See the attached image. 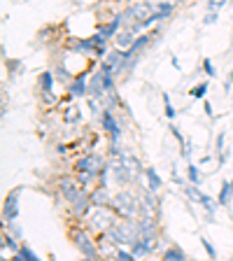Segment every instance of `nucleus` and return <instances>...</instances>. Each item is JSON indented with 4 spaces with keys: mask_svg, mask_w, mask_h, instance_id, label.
<instances>
[{
    "mask_svg": "<svg viewBox=\"0 0 233 261\" xmlns=\"http://www.w3.org/2000/svg\"><path fill=\"white\" fill-rule=\"evenodd\" d=\"M51 84H54V75H51V70L42 72V91H51Z\"/></svg>",
    "mask_w": 233,
    "mask_h": 261,
    "instance_id": "nucleus-22",
    "label": "nucleus"
},
{
    "mask_svg": "<svg viewBox=\"0 0 233 261\" xmlns=\"http://www.w3.org/2000/svg\"><path fill=\"white\" fill-rule=\"evenodd\" d=\"M205 114L208 117H212V105L210 103H205Z\"/></svg>",
    "mask_w": 233,
    "mask_h": 261,
    "instance_id": "nucleus-35",
    "label": "nucleus"
},
{
    "mask_svg": "<svg viewBox=\"0 0 233 261\" xmlns=\"http://www.w3.org/2000/svg\"><path fill=\"white\" fill-rule=\"evenodd\" d=\"M103 128L110 133L112 145H117V140H119V136H121V128H119V124H117V119H114V114L110 108L103 110Z\"/></svg>",
    "mask_w": 233,
    "mask_h": 261,
    "instance_id": "nucleus-4",
    "label": "nucleus"
},
{
    "mask_svg": "<svg viewBox=\"0 0 233 261\" xmlns=\"http://www.w3.org/2000/svg\"><path fill=\"white\" fill-rule=\"evenodd\" d=\"M72 238H75V245L80 247V252L84 254V259H98V247L93 245V240L84 231H75Z\"/></svg>",
    "mask_w": 233,
    "mask_h": 261,
    "instance_id": "nucleus-2",
    "label": "nucleus"
},
{
    "mask_svg": "<svg viewBox=\"0 0 233 261\" xmlns=\"http://www.w3.org/2000/svg\"><path fill=\"white\" fill-rule=\"evenodd\" d=\"M91 203H93V207L112 205V198H110V194H108V187H98V189L91 194Z\"/></svg>",
    "mask_w": 233,
    "mask_h": 261,
    "instance_id": "nucleus-10",
    "label": "nucleus"
},
{
    "mask_svg": "<svg viewBox=\"0 0 233 261\" xmlns=\"http://www.w3.org/2000/svg\"><path fill=\"white\" fill-rule=\"evenodd\" d=\"M231 191H233V182H222V189H219V196H217V203L219 205H228L231 201Z\"/></svg>",
    "mask_w": 233,
    "mask_h": 261,
    "instance_id": "nucleus-14",
    "label": "nucleus"
},
{
    "mask_svg": "<svg viewBox=\"0 0 233 261\" xmlns=\"http://www.w3.org/2000/svg\"><path fill=\"white\" fill-rule=\"evenodd\" d=\"M93 224H96L98 228H108L110 224H112V217H105L103 212H98L96 217H93Z\"/></svg>",
    "mask_w": 233,
    "mask_h": 261,
    "instance_id": "nucleus-21",
    "label": "nucleus"
},
{
    "mask_svg": "<svg viewBox=\"0 0 233 261\" xmlns=\"http://www.w3.org/2000/svg\"><path fill=\"white\" fill-rule=\"evenodd\" d=\"M203 70H205V75H208V77H215V75H217V70H215V65H212V61H210V59L203 61Z\"/></svg>",
    "mask_w": 233,
    "mask_h": 261,
    "instance_id": "nucleus-27",
    "label": "nucleus"
},
{
    "mask_svg": "<svg viewBox=\"0 0 233 261\" xmlns=\"http://www.w3.org/2000/svg\"><path fill=\"white\" fill-rule=\"evenodd\" d=\"M91 205H93V203H91V194H87V189H80L77 198L72 201V210H75V215H77V217H84Z\"/></svg>",
    "mask_w": 233,
    "mask_h": 261,
    "instance_id": "nucleus-7",
    "label": "nucleus"
},
{
    "mask_svg": "<svg viewBox=\"0 0 233 261\" xmlns=\"http://www.w3.org/2000/svg\"><path fill=\"white\" fill-rule=\"evenodd\" d=\"M112 207L117 210V215H119L121 219H133L136 212L140 210V201H136L128 191H121V194H117L112 198Z\"/></svg>",
    "mask_w": 233,
    "mask_h": 261,
    "instance_id": "nucleus-1",
    "label": "nucleus"
},
{
    "mask_svg": "<svg viewBox=\"0 0 233 261\" xmlns=\"http://www.w3.org/2000/svg\"><path fill=\"white\" fill-rule=\"evenodd\" d=\"M117 259H121V261H133V259H138L136 254H133V252H126V250H117Z\"/></svg>",
    "mask_w": 233,
    "mask_h": 261,
    "instance_id": "nucleus-26",
    "label": "nucleus"
},
{
    "mask_svg": "<svg viewBox=\"0 0 233 261\" xmlns=\"http://www.w3.org/2000/svg\"><path fill=\"white\" fill-rule=\"evenodd\" d=\"M161 256H163L166 261H185V259H187V254L179 250V247H168V250L163 252Z\"/></svg>",
    "mask_w": 233,
    "mask_h": 261,
    "instance_id": "nucleus-15",
    "label": "nucleus"
},
{
    "mask_svg": "<svg viewBox=\"0 0 233 261\" xmlns=\"http://www.w3.org/2000/svg\"><path fill=\"white\" fill-rule=\"evenodd\" d=\"M19 194H21V189H14V191H12V194L5 198V207H3L5 222H14L16 215H19Z\"/></svg>",
    "mask_w": 233,
    "mask_h": 261,
    "instance_id": "nucleus-5",
    "label": "nucleus"
},
{
    "mask_svg": "<svg viewBox=\"0 0 233 261\" xmlns=\"http://www.w3.org/2000/svg\"><path fill=\"white\" fill-rule=\"evenodd\" d=\"M96 47H98V44L93 42L91 38H89V40H80V42L72 44V49H75V51H96Z\"/></svg>",
    "mask_w": 233,
    "mask_h": 261,
    "instance_id": "nucleus-17",
    "label": "nucleus"
},
{
    "mask_svg": "<svg viewBox=\"0 0 233 261\" xmlns=\"http://www.w3.org/2000/svg\"><path fill=\"white\" fill-rule=\"evenodd\" d=\"M159 14V19H168L170 14H173V3H168V0H163V3H159L157 10H154Z\"/></svg>",
    "mask_w": 233,
    "mask_h": 261,
    "instance_id": "nucleus-16",
    "label": "nucleus"
},
{
    "mask_svg": "<svg viewBox=\"0 0 233 261\" xmlns=\"http://www.w3.org/2000/svg\"><path fill=\"white\" fill-rule=\"evenodd\" d=\"M121 23H124V19H121V14H117L112 21L108 23V26L100 28V33H103L105 38H117V33H119V26H121Z\"/></svg>",
    "mask_w": 233,
    "mask_h": 261,
    "instance_id": "nucleus-12",
    "label": "nucleus"
},
{
    "mask_svg": "<svg viewBox=\"0 0 233 261\" xmlns=\"http://www.w3.org/2000/svg\"><path fill=\"white\" fill-rule=\"evenodd\" d=\"M56 75H59V80H63V82H70V72L65 70V68H59V70H56Z\"/></svg>",
    "mask_w": 233,
    "mask_h": 261,
    "instance_id": "nucleus-32",
    "label": "nucleus"
},
{
    "mask_svg": "<svg viewBox=\"0 0 233 261\" xmlns=\"http://www.w3.org/2000/svg\"><path fill=\"white\" fill-rule=\"evenodd\" d=\"M170 133H173V136L175 138H177V142H179V145H185V138H182V133H179V128H177V126H170Z\"/></svg>",
    "mask_w": 233,
    "mask_h": 261,
    "instance_id": "nucleus-31",
    "label": "nucleus"
},
{
    "mask_svg": "<svg viewBox=\"0 0 233 261\" xmlns=\"http://www.w3.org/2000/svg\"><path fill=\"white\" fill-rule=\"evenodd\" d=\"M14 259H31V261H38V254L28 247H19V252L14 254Z\"/></svg>",
    "mask_w": 233,
    "mask_h": 261,
    "instance_id": "nucleus-20",
    "label": "nucleus"
},
{
    "mask_svg": "<svg viewBox=\"0 0 233 261\" xmlns=\"http://www.w3.org/2000/svg\"><path fill=\"white\" fill-rule=\"evenodd\" d=\"M170 63H173V68H177V70H179V61L175 59V56H173V59H170Z\"/></svg>",
    "mask_w": 233,
    "mask_h": 261,
    "instance_id": "nucleus-36",
    "label": "nucleus"
},
{
    "mask_svg": "<svg viewBox=\"0 0 233 261\" xmlns=\"http://www.w3.org/2000/svg\"><path fill=\"white\" fill-rule=\"evenodd\" d=\"M59 189H61V194H63V198L68 203H72L77 198V194H80V182H72V179H61L59 182Z\"/></svg>",
    "mask_w": 233,
    "mask_h": 261,
    "instance_id": "nucleus-8",
    "label": "nucleus"
},
{
    "mask_svg": "<svg viewBox=\"0 0 233 261\" xmlns=\"http://www.w3.org/2000/svg\"><path fill=\"white\" fill-rule=\"evenodd\" d=\"M224 140H226V136H224V133H219V136H217V147H215L217 152H222V149H224Z\"/></svg>",
    "mask_w": 233,
    "mask_h": 261,
    "instance_id": "nucleus-33",
    "label": "nucleus"
},
{
    "mask_svg": "<svg viewBox=\"0 0 233 261\" xmlns=\"http://www.w3.org/2000/svg\"><path fill=\"white\" fill-rule=\"evenodd\" d=\"M80 173H93V175H100V170L105 168V161L98 154H87L84 159H80L75 166Z\"/></svg>",
    "mask_w": 233,
    "mask_h": 261,
    "instance_id": "nucleus-3",
    "label": "nucleus"
},
{
    "mask_svg": "<svg viewBox=\"0 0 233 261\" xmlns=\"http://www.w3.org/2000/svg\"><path fill=\"white\" fill-rule=\"evenodd\" d=\"M114 40H117V47H119V49H128L131 44L136 42V33L128 28V31L117 33V38H114Z\"/></svg>",
    "mask_w": 233,
    "mask_h": 261,
    "instance_id": "nucleus-11",
    "label": "nucleus"
},
{
    "mask_svg": "<svg viewBox=\"0 0 233 261\" xmlns=\"http://www.w3.org/2000/svg\"><path fill=\"white\" fill-rule=\"evenodd\" d=\"M187 175H189L191 185H201V173H198V168H196L194 163H189V166H187Z\"/></svg>",
    "mask_w": 233,
    "mask_h": 261,
    "instance_id": "nucleus-19",
    "label": "nucleus"
},
{
    "mask_svg": "<svg viewBox=\"0 0 233 261\" xmlns=\"http://www.w3.org/2000/svg\"><path fill=\"white\" fill-rule=\"evenodd\" d=\"M222 5H224V0H217V3H208V7H210V10H219Z\"/></svg>",
    "mask_w": 233,
    "mask_h": 261,
    "instance_id": "nucleus-34",
    "label": "nucleus"
},
{
    "mask_svg": "<svg viewBox=\"0 0 233 261\" xmlns=\"http://www.w3.org/2000/svg\"><path fill=\"white\" fill-rule=\"evenodd\" d=\"M149 40H152V35H140V38H136V42H133V44H131V47H128V51H131V54H133V56H136L138 51H140V49L145 47L147 42H149Z\"/></svg>",
    "mask_w": 233,
    "mask_h": 261,
    "instance_id": "nucleus-18",
    "label": "nucleus"
},
{
    "mask_svg": "<svg viewBox=\"0 0 233 261\" xmlns=\"http://www.w3.org/2000/svg\"><path fill=\"white\" fill-rule=\"evenodd\" d=\"M163 105H166V117H168V119H173V117H175V108L170 105V96H168V93H163Z\"/></svg>",
    "mask_w": 233,
    "mask_h": 261,
    "instance_id": "nucleus-25",
    "label": "nucleus"
},
{
    "mask_svg": "<svg viewBox=\"0 0 233 261\" xmlns=\"http://www.w3.org/2000/svg\"><path fill=\"white\" fill-rule=\"evenodd\" d=\"M217 19H219L217 12H210V14H208L205 19H203V23H205V26H210V23H217Z\"/></svg>",
    "mask_w": 233,
    "mask_h": 261,
    "instance_id": "nucleus-30",
    "label": "nucleus"
},
{
    "mask_svg": "<svg viewBox=\"0 0 233 261\" xmlns=\"http://www.w3.org/2000/svg\"><path fill=\"white\" fill-rule=\"evenodd\" d=\"M68 91H70V96L75 98H82V96H87L91 89H89L87 84V75H80L75 82H70V87H68Z\"/></svg>",
    "mask_w": 233,
    "mask_h": 261,
    "instance_id": "nucleus-9",
    "label": "nucleus"
},
{
    "mask_svg": "<svg viewBox=\"0 0 233 261\" xmlns=\"http://www.w3.org/2000/svg\"><path fill=\"white\" fill-rule=\"evenodd\" d=\"M191 96H194V98H205V93H208V84H205V82H203V84H198V87H194V89H191Z\"/></svg>",
    "mask_w": 233,
    "mask_h": 261,
    "instance_id": "nucleus-24",
    "label": "nucleus"
},
{
    "mask_svg": "<svg viewBox=\"0 0 233 261\" xmlns=\"http://www.w3.org/2000/svg\"><path fill=\"white\" fill-rule=\"evenodd\" d=\"M187 196H189V198H191L194 203H201V205L208 210V215H212V212L217 210V203L212 201L210 196L201 194V191H198V185H196V187H189V189H187Z\"/></svg>",
    "mask_w": 233,
    "mask_h": 261,
    "instance_id": "nucleus-6",
    "label": "nucleus"
},
{
    "mask_svg": "<svg viewBox=\"0 0 233 261\" xmlns=\"http://www.w3.org/2000/svg\"><path fill=\"white\" fill-rule=\"evenodd\" d=\"M145 177H147V185H149V189H152L154 194H159V189H161V177L157 175V170H154L152 166H147V168H145Z\"/></svg>",
    "mask_w": 233,
    "mask_h": 261,
    "instance_id": "nucleus-13",
    "label": "nucleus"
},
{
    "mask_svg": "<svg viewBox=\"0 0 233 261\" xmlns=\"http://www.w3.org/2000/svg\"><path fill=\"white\" fill-rule=\"evenodd\" d=\"M5 247H10V250L14 252V254L19 252V245H16V240L12 238V236H5Z\"/></svg>",
    "mask_w": 233,
    "mask_h": 261,
    "instance_id": "nucleus-29",
    "label": "nucleus"
},
{
    "mask_svg": "<svg viewBox=\"0 0 233 261\" xmlns=\"http://www.w3.org/2000/svg\"><path fill=\"white\" fill-rule=\"evenodd\" d=\"M93 177H96V175H93V173H80V179H77V182H80L82 187H87Z\"/></svg>",
    "mask_w": 233,
    "mask_h": 261,
    "instance_id": "nucleus-28",
    "label": "nucleus"
},
{
    "mask_svg": "<svg viewBox=\"0 0 233 261\" xmlns=\"http://www.w3.org/2000/svg\"><path fill=\"white\" fill-rule=\"evenodd\" d=\"M201 245H203V247H205V252H208V256H210V259H217V250L212 247V243L205 238V236H203V238H201Z\"/></svg>",
    "mask_w": 233,
    "mask_h": 261,
    "instance_id": "nucleus-23",
    "label": "nucleus"
}]
</instances>
